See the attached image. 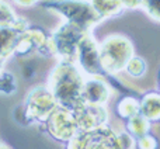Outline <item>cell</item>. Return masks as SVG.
Wrapping results in <instances>:
<instances>
[{
  "label": "cell",
  "mask_w": 160,
  "mask_h": 149,
  "mask_svg": "<svg viewBox=\"0 0 160 149\" xmlns=\"http://www.w3.org/2000/svg\"><path fill=\"white\" fill-rule=\"evenodd\" d=\"M83 85L84 77L73 61H61L51 74L49 90L59 107L73 111L84 103L82 97Z\"/></svg>",
  "instance_id": "1"
},
{
  "label": "cell",
  "mask_w": 160,
  "mask_h": 149,
  "mask_svg": "<svg viewBox=\"0 0 160 149\" xmlns=\"http://www.w3.org/2000/svg\"><path fill=\"white\" fill-rule=\"evenodd\" d=\"M101 68L107 73H118L125 69L133 56V45L127 37L111 35L98 45Z\"/></svg>",
  "instance_id": "2"
},
{
  "label": "cell",
  "mask_w": 160,
  "mask_h": 149,
  "mask_svg": "<svg viewBox=\"0 0 160 149\" xmlns=\"http://www.w3.org/2000/svg\"><path fill=\"white\" fill-rule=\"evenodd\" d=\"M44 6L59 11L68 18V23L86 33H90L91 28L102 20L87 0H51L44 3Z\"/></svg>",
  "instance_id": "3"
},
{
  "label": "cell",
  "mask_w": 160,
  "mask_h": 149,
  "mask_svg": "<svg viewBox=\"0 0 160 149\" xmlns=\"http://www.w3.org/2000/svg\"><path fill=\"white\" fill-rule=\"evenodd\" d=\"M72 113L80 131H94L107 125L108 113L104 105L83 103Z\"/></svg>",
  "instance_id": "4"
},
{
  "label": "cell",
  "mask_w": 160,
  "mask_h": 149,
  "mask_svg": "<svg viewBox=\"0 0 160 149\" xmlns=\"http://www.w3.org/2000/svg\"><path fill=\"white\" fill-rule=\"evenodd\" d=\"M76 59L79 61V66L83 72L91 74V76H100L101 72H104L100 62V54H98V45L96 44L90 34L84 37L80 41L78 47V54Z\"/></svg>",
  "instance_id": "5"
},
{
  "label": "cell",
  "mask_w": 160,
  "mask_h": 149,
  "mask_svg": "<svg viewBox=\"0 0 160 149\" xmlns=\"http://www.w3.org/2000/svg\"><path fill=\"white\" fill-rule=\"evenodd\" d=\"M48 127L53 136L63 141H70L79 132V127L72 111L66 108H56L48 120Z\"/></svg>",
  "instance_id": "6"
},
{
  "label": "cell",
  "mask_w": 160,
  "mask_h": 149,
  "mask_svg": "<svg viewBox=\"0 0 160 149\" xmlns=\"http://www.w3.org/2000/svg\"><path fill=\"white\" fill-rule=\"evenodd\" d=\"M110 94L111 90L108 85L98 76H91L90 79H84V85H83L82 90V97L84 103L105 105L110 100Z\"/></svg>",
  "instance_id": "7"
},
{
  "label": "cell",
  "mask_w": 160,
  "mask_h": 149,
  "mask_svg": "<svg viewBox=\"0 0 160 149\" xmlns=\"http://www.w3.org/2000/svg\"><path fill=\"white\" fill-rule=\"evenodd\" d=\"M56 103L53 94L47 89H37L31 93V111L39 120H48L49 116L56 110Z\"/></svg>",
  "instance_id": "8"
},
{
  "label": "cell",
  "mask_w": 160,
  "mask_h": 149,
  "mask_svg": "<svg viewBox=\"0 0 160 149\" xmlns=\"http://www.w3.org/2000/svg\"><path fill=\"white\" fill-rule=\"evenodd\" d=\"M20 35L21 34H20L18 27L0 24V59L6 58L13 51H16Z\"/></svg>",
  "instance_id": "9"
},
{
  "label": "cell",
  "mask_w": 160,
  "mask_h": 149,
  "mask_svg": "<svg viewBox=\"0 0 160 149\" xmlns=\"http://www.w3.org/2000/svg\"><path fill=\"white\" fill-rule=\"evenodd\" d=\"M139 113L150 122L160 121V93H148L141 101Z\"/></svg>",
  "instance_id": "10"
},
{
  "label": "cell",
  "mask_w": 160,
  "mask_h": 149,
  "mask_svg": "<svg viewBox=\"0 0 160 149\" xmlns=\"http://www.w3.org/2000/svg\"><path fill=\"white\" fill-rule=\"evenodd\" d=\"M90 3L101 18L115 16L124 8L121 0H90Z\"/></svg>",
  "instance_id": "11"
},
{
  "label": "cell",
  "mask_w": 160,
  "mask_h": 149,
  "mask_svg": "<svg viewBox=\"0 0 160 149\" xmlns=\"http://www.w3.org/2000/svg\"><path fill=\"white\" fill-rule=\"evenodd\" d=\"M127 127H128V132H129L135 139H138V138H141V136L149 134L150 121L146 118V117H143L141 113H139V114H136V116L128 118Z\"/></svg>",
  "instance_id": "12"
},
{
  "label": "cell",
  "mask_w": 160,
  "mask_h": 149,
  "mask_svg": "<svg viewBox=\"0 0 160 149\" xmlns=\"http://www.w3.org/2000/svg\"><path fill=\"white\" fill-rule=\"evenodd\" d=\"M118 114L122 117V118H131V117L139 114V110H141V101H138L133 97H124L121 101L118 103Z\"/></svg>",
  "instance_id": "13"
},
{
  "label": "cell",
  "mask_w": 160,
  "mask_h": 149,
  "mask_svg": "<svg viewBox=\"0 0 160 149\" xmlns=\"http://www.w3.org/2000/svg\"><path fill=\"white\" fill-rule=\"evenodd\" d=\"M125 69L128 70V73L133 77H141L142 74L146 72V62L142 58H138V56H132V58L128 61Z\"/></svg>",
  "instance_id": "14"
},
{
  "label": "cell",
  "mask_w": 160,
  "mask_h": 149,
  "mask_svg": "<svg viewBox=\"0 0 160 149\" xmlns=\"http://www.w3.org/2000/svg\"><path fill=\"white\" fill-rule=\"evenodd\" d=\"M141 7L143 8L152 18L160 21V0H142Z\"/></svg>",
  "instance_id": "15"
},
{
  "label": "cell",
  "mask_w": 160,
  "mask_h": 149,
  "mask_svg": "<svg viewBox=\"0 0 160 149\" xmlns=\"http://www.w3.org/2000/svg\"><path fill=\"white\" fill-rule=\"evenodd\" d=\"M117 142H118L119 149H132L135 146V138L129 132L117 134Z\"/></svg>",
  "instance_id": "16"
},
{
  "label": "cell",
  "mask_w": 160,
  "mask_h": 149,
  "mask_svg": "<svg viewBox=\"0 0 160 149\" xmlns=\"http://www.w3.org/2000/svg\"><path fill=\"white\" fill-rule=\"evenodd\" d=\"M136 145H138L139 149H156L158 148V142H156V139L153 138L152 135H149V134H146V135L138 138Z\"/></svg>",
  "instance_id": "17"
},
{
  "label": "cell",
  "mask_w": 160,
  "mask_h": 149,
  "mask_svg": "<svg viewBox=\"0 0 160 149\" xmlns=\"http://www.w3.org/2000/svg\"><path fill=\"white\" fill-rule=\"evenodd\" d=\"M124 7H129V8H136L142 4V0H121Z\"/></svg>",
  "instance_id": "18"
},
{
  "label": "cell",
  "mask_w": 160,
  "mask_h": 149,
  "mask_svg": "<svg viewBox=\"0 0 160 149\" xmlns=\"http://www.w3.org/2000/svg\"><path fill=\"white\" fill-rule=\"evenodd\" d=\"M17 3H20L21 6H32V4H35L38 0H16Z\"/></svg>",
  "instance_id": "19"
},
{
  "label": "cell",
  "mask_w": 160,
  "mask_h": 149,
  "mask_svg": "<svg viewBox=\"0 0 160 149\" xmlns=\"http://www.w3.org/2000/svg\"><path fill=\"white\" fill-rule=\"evenodd\" d=\"M0 149H7V148H4V146H0Z\"/></svg>",
  "instance_id": "20"
}]
</instances>
